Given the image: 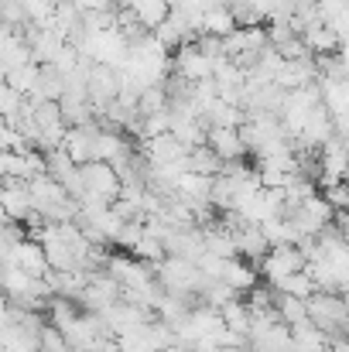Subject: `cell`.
Here are the masks:
<instances>
[{"mask_svg": "<svg viewBox=\"0 0 349 352\" xmlns=\"http://www.w3.org/2000/svg\"><path fill=\"white\" fill-rule=\"evenodd\" d=\"M79 182H83V195H93L100 202H114L120 195V178L114 175V168L107 161H86L79 164Z\"/></svg>", "mask_w": 349, "mask_h": 352, "instance_id": "cell-1", "label": "cell"}, {"mask_svg": "<svg viewBox=\"0 0 349 352\" xmlns=\"http://www.w3.org/2000/svg\"><path fill=\"white\" fill-rule=\"evenodd\" d=\"M302 267H305V260H302L298 246H267L264 263H260V270L267 274V280H271V284H274V280H281V277L298 274Z\"/></svg>", "mask_w": 349, "mask_h": 352, "instance_id": "cell-2", "label": "cell"}, {"mask_svg": "<svg viewBox=\"0 0 349 352\" xmlns=\"http://www.w3.org/2000/svg\"><path fill=\"white\" fill-rule=\"evenodd\" d=\"M206 147L220 157V161H240L243 157V140H240V133L230 130V126H209L206 130Z\"/></svg>", "mask_w": 349, "mask_h": 352, "instance_id": "cell-3", "label": "cell"}, {"mask_svg": "<svg viewBox=\"0 0 349 352\" xmlns=\"http://www.w3.org/2000/svg\"><path fill=\"white\" fill-rule=\"evenodd\" d=\"M298 38H302V45H305V52H308L312 58H319V55H332V52H343V41H339L326 24H312V28H305Z\"/></svg>", "mask_w": 349, "mask_h": 352, "instance_id": "cell-4", "label": "cell"}, {"mask_svg": "<svg viewBox=\"0 0 349 352\" xmlns=\"http://www.w3.org/2000/svg\"><path fill=\"white\" fill-rule=\"evenodd\" d=\"M220 280H223L230 291H250V287H257V284H253V280H257V270L246 267V263H240V260L233 256V260H223Z\"/></svg>", "mask_w": 349, "mask_h": 352, "instance_id": "cell-5", "label": "cell"}, {"mask_svg": "<svg viewBox=\"0 0 349 352\" xmlns=\"http://www.w3.org/2000/svg\"><path fill=\"white\" fill-rule=\"evenodd\" d=\"M233 28V14L226 3H213L209 10H202V21H199V34H213V38H223L230 34Z\"/></svg>", "mask_w": 349, "mask_h": 352, "instance_id": "cell-6", "label": "cell"}, {"mask_svg": "<svg viewBox=\"0 0 349 352\" xmlns=\"http://www.w3.org/2000/svg\"><path fill=\"white\" fill-rule=\"evenodd\" d=\"M38 72H41V65L28 62V65H21V69H10V72L3 76V86L14 89L17 96H28V93L34 89V82H38Z\"/></svg>", "mask_w": 349, "mask_h": 352, "instance_id": "cell-7", "label": "cell"}, {"mask_svg": "<svg viewBox=\"0 0 349 352\" xmlns=\"http://www.w3.org/2000/svg\"><path fill=\"white\" fill-rule=\"evenodd\" d=\"M274 291H277V294H288V298H298V301H308V298L315 294V284L308 280L305 270H298V274H291V277L274 280Z\"/></svg>", "mask_w": 349, "mask_h": 352, "instance_id": "cell-8", "label": "cell"}]
</instances>
